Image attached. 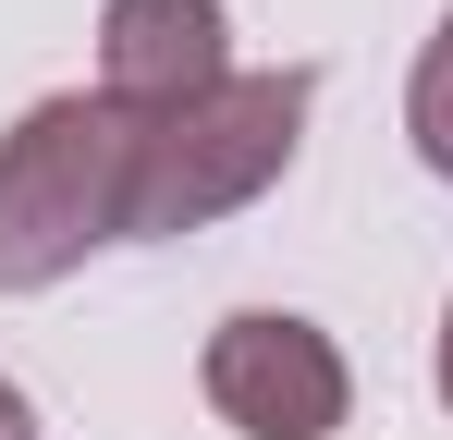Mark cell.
<instances>
[{"mask_svg": "<svg viewBox=\"0 0 453 440\" xmlns=\"http://www.w3.org/2000/svg\"><path fill=\"white\" fill-rule=\"evenodd\" d=\"M441 404H453V306H441Z\"/></svg>", "mask_w": 453, "mask_h": 440, "instance_id": "obj_7", "label": "cell"}, {"mask_svg": "<svg viewBox=\"0 0 453 440\" xmlns=\"http://www.w3.org/2000/svg\"><path fill=\"white\" fill-rule=\"evenodd\" d=\"M306 98H319V73L282 62V73H221L209 98L159 110L135 147V232L172 245V232H209L221 209L270 196L306 147Z\"/></svg>", "mask_w": 453, "mask_h": 440, "instance_id": "obj_2", "label": "cell"}, {"mask_svg": "<svg viewBox=\"0 0 453 440\" xmlns=\"http://www.w3.org/2000/svg\"><path fill=\"white\" fill-rule=\"evenodd\" d=\"M0 440H37V404H25L12 379H0Z\"/></svg>", "mask_w": 453, "mask_h": 440, "instance_id": "obj_6", "label": "cell"}, {"mask_svg": "<svg viewBox=\"0 0 453 440\" xmlns=\"http://www.w3.org/2000/svg\"><path fill=\"white\" fill-rule=\"evenodd\" d=\"M221 73H233L221 0H111V12H98V98H123L135 123L209 98Z\"/></svg>", "mask_w": 453, "mask_h": 440, "instance_id": "obj_4", "label": "cell"}, {"mask_svg": "<svg viewBox=\"0 0 453 440\" xmlns=\"http://www.w3.org/2000/svg\"><path fill=\"white\" fill-rule=\"evenodd\" d=\"M135 147L148 123L123 98H37L0 135V293H50L98 245L135 232Z\"/></svg>", "mask_w": 453, "mask_h": 440, "instance_id": "obj_1", "label": "cell"}, {"mask_svg": "<svg viewBox=\"0 0 453 440\" xmlns=\"http://www.w3.org/2000/svg\"><path fill=\"white\" fill-rule=\"evenodd\" d=\"M404 135H417V159L453 184V12H441V37H429V62L404 73Z\"/></svg>", "mask_w": 453, "mask_h": 440, "instance_id": "obj_5", "label": "cell"}, {"mask_svg": "<svg viewBox=\"0 0 453 440\" xmlns=\"http://www.w3.org/2000/svg\"><path fill=\"white\" fill-rule=\"evenodd\" d=\"M196 379H209V404H221L245 440H331L343 416H356V367H343V343H331L319 318H295V306H245V318H221L209 355H196Z\"/></svg>", "mask_w": 453, "mask_h": 440, "instance_id": "obj_3", "label": "cell"}]
</instances>
